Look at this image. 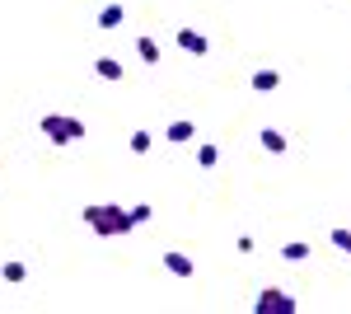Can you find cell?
I'll list each match as a JSON object with an SVG mask.
<instances>
[{
    "label": "cell",
    "mask_w": 351,
    "mask_h": 314,
    "mask_svg": "<svg viewBox=\"0 0 351 314\" xmlns=\"http://www.w3.org/2000/svg\"><path fill=\"white\" fill-rule=\"evenodd\" d=\"M258 141H263V150H267V155H286V136H281L276 127H263Z\"/></svg>",
    "instance_id": "9"
},
{
    "label": "cell",
    "mask_w": 351,
    "mask_h": 314,
    "mask_svg": "<svg viewBox=\"0 0 351 314\" xmlns=\"http://www.w3.org/2000/svg\"><path fill=\"white\" fill-rule=\"evenodd\" d=\"M197 164H202V169H216L220 164V146H197Z\"/></svg>",
    "instance_id": "14"
},
{
    "label": "cell",
    "mask_w": 351,
    "mask_h": 314,
    "mask_svg": "<svg viewBox=\"0 0 351 314\" xmlns=\"http://www.w3.org/2000/svg\"><path fill=\"white\" fill-rule=\"evenodd\" d=\"M164 267H169L173 277H192V272H197L192 258H188V254H178V249H173V254H164Z\"/></svg>",
    "instance_id": "8"
},
{
    "label": "cell",
    "mask_w": 351,
    "mask_h": 314,
    "mask_svg": "<svg viewBox=\"0 0 351 314\" xmlns=\"http://www.w3.org/2000/svg\"><path fill=\"white\" fill-rule=\"evenodd\" d=\"M248 85H253L258 94H271V89L281 85V71H253V80H248Z\"/></svg>",
    "instance_id": "10"
},
{
    "label": "cell",
    "mask_w": 351,
    "mask_h": 314,
    "mask_svg": "<svg viewBox=\"0 0 351 314\" xmlns=\"http://www.w3.org/2000/svg\"><path fill=\"white\" fill-rule=\"evenodd\" d=\"M127 211H132V221H136V225H145V221H155V211L145 207V202H141V207H127Z\"/></svg>",
    "instance_id": "17"
},
{
    "label": "cell",
    "mask_w": 351,
    "mask_h": 314,
    "mask_svg": "<svg viewBox=\"0 0 351 314\" xmlns=\"http://www.w3.org/2000/svg\"><path fill=\"white\" fill-rule=\"evenodd\" d=\"M80 216L89 221V230H94V235H104V239H108V235H132V230H136L132 211L117 207V202H89Z\"/></svg>",
    "instance_id": "1"
},
{
    "label": "cell",
    "mask_w": 351,
    "mask_h": 314,
    "mask_svg": "<svg viewBox=\"0 0 351 314\" xmlns=\"http://www.w3.org/2000/svg\"><path fill=\"white\" fill-rule=\"evenodd\" d=\"M150 146H155V141H150V131L136 127V131H132V155H150Z\"/></svg>",
    "instance_id": "13"
},
{
    "label": "cell",
    "mask_w": 351,
    "mask_h": 314,
    "mask_svg": "<svg viewBox=\"0 0 351 314\" xmlns=\"http://www.w3.org/2000/svg\"><path fill=\"white\" fill-rule=\"evenodd\" d=\"M38 131L52 141V146H75V141H84V122L80 117H71V113H43L38 117Z\"/></svg>",
    "instance_id": "2"
},
{
    "label": "cell",
    "mask_w": 351,
    "mask_h": 314,
    "mask_svg": "<svg viewBox=\"0 0 351 314\" xmlns=\"http://www.w3.org/2000/svg\"><path fill=\"white\" fill-rule=\"evenodd\" d=\"M136 52H141L145 66H160V43L155 38H136Z\"/></svg>",
    "instance_id": "11"
},
{
    "label": "cell",
    "mask_w": 351,
    "mask_h": 314,
    "mask_svg": "<svg viewBox=\"0 0 351 314\" xmlns=\"http://www.w3.org/2000/svg\"><path fill=\"white\" fill-rule=\"evenodd\" d=\"M164 136H169V146H188L192 136H197V122H192V117H178V122H169Z\"/></svg>",
    "instance_id": "6"
},
{
    "label": "cell",
    "mask_w": 351,
    "mask_h": 314,
    "mask_svg": "<svg viewBox=\"0 0 351 314\" xmlns=\"http://www.w3.org/2000/svg\"><path fill=\"white\" fill-rule=\"evenodd\" d=\"M122 24H127V5H117V0H112V5L99 10V28H104V33H112V28H122Z\"/></svg>",
    "instance_id": "5"
},
{
    "label": "cell",
    "mask_w": 351,
    "mask_h": 314,
    "mask_svg": "<svg viewBox=\"0 0 351 314\" xmlns=\"http://www.w3.org/2000/svg\"><path fill=\"white\" fill-rule=\"evenodd\" d=\"M332 249H342V254H351V230H342V225H337V230H332Z\"/></svg>",
    "instance_id": "16"
},
{
    "label": "cell",
    "mask_w": 351,
    "mask_h": 314,
    "mask_svg": "<svg viewBox=\"0 0 351 314\" xmlns=\"http://www.w3.org/2000/svg\"><path fill=\"white\" fill-rule=\"evenodd\" d=\"M94 76H99V80H112V85H117V80L127 76V71H122V61H117V56H99V61H94Z\"/></svg>",
    "instance_id": "7"
},
{
    "label": "cell",
    "mask_w": 351,
    "mask_h": 314,
    "mask_svg": "<svg viewBox=\"0 0 351 314\" xmlns=\"http://www.w3.org/2000/svg\"><path fill=\"white\" fill-rule=\"evenodd\" d=\"M281 258H286V262H304V258H309V244H286Z\"/></svg>",
    "instance_id": "15"
},
{
    "label": "cell",
    "mask_w": 351,
    "mask_h": 314,
    "mask_svg": "<svg viewBox=\"0 0 351 314\" xmlns=\"http://www.w3.org/2000/svg\"><path fill=\"white\" fill-rule=\"evenodd\" d=\"M0 277H5L10 287H19V282H24V277H28V267H24V262H19V258H10V262H5V267H0Z\"/></svg>",
    "instance_id": "12"
},
{
    "label": "cell",
    "mask_w": 351,
    "mask_h": 314,
    "mask_svg": "<svg viewBox=\"0 0 351 314\" xmlns=\"http://www.w3.org/2000/svg\"><path fill=\"white\" fill-rule=\"evenodd\" d=\"M253 310H258V314H295V310H300V300L271 287V291H263V295L253 300Z\"/></svg>",
    "instance_id": "3"
},
{
    "label": "cell",
    "mask_w": 351,
    "mask_h": 314,
    "mask_svg": "<svg viewBox=\"0 0 351 314\" xmlns=\"http://www.w3.org/2000/svg\"><path fill=\"white\" fill-rule=\"evenodd\" d=\"M178 47H183L188 56H206V52H211V38L197 33V28H178Z\"/></svg>",
    "instance_id": "4"
}]
</instances>
